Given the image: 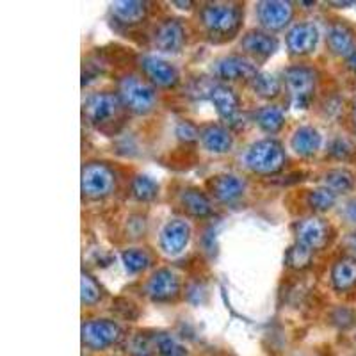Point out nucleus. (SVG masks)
I'll list each match as a JSON object with an SVG mask.
<instances>
[{"mask_svg":"<svg viewBox=\"0 0 356 356\" xmlns=\"http://www.w3.org/2000/svg\"><path fill=\"white\" fill-rule=\"evenodd\" d=\"M255 122L266 134H278L285 125V113L278 106H264L255 113Z\"/></svg>","mask_w":356,"mask_h":356,"instance_id":"393cba45","label":"nucleus"},{"mask_svg":"<svg viewBox=\"0 0 356 356\" xmlns=\"http://www.w3.org/2000/svg\"><path fill=\"white\" fill-rule=\"evenodd\" d=\"M123 104L118 93L100 91V93L89 95L84 102V116L91 125L102 127L111 123L118 113L122 111Z\"/></svg>","mask_w":356,"mask_h":356,"instance_id":"423d86ee","label":"nucleus"},{"mask_svg":"<svg viewBox=\"0 0 356 356\" xmlns=\"http://www.w3.org/2000/svg\"><path fill=\"white\" fill-rule=\"evenodd\" d=\"M209 98L212 106L216 107V113L222 122L234 123L239 114V97L235 95L232 88L225 84H216L209 89Z\"/></svg>","mask_w":356,"mask_h":356,"instance_id":"dca6fc26","label":"nucleus"},{"mask_svg":"<svg viewBox=\"0 0 356 356\" xmlns=\"http://www.w3.org/2000/svg\"><path fill=\"white\" fill-rule=\"evenodd\" d=\"M243 11L235 4H207L202 9V24L212 36H228L239 31Z\"/></svg>","mask_w":356,"mask_h":356,"instance_id":"7ed1b4c3","label":"nucleus"},{"mask_svg":"<svg viewBox=\"0 0 356 356\" xmlns=\"http://www.w3.org/2000/svg\"><path fill=\"white\" fill-rule=\"evenodd\" d=\"M122 335V328L109 319H93L82 324V342L93 351H102L116 344Z\"/></svg>","mask_w":356,"mask_h":356,"instance_id":"0eeeda50","label":"nucleus"},{"mask_svg":"<svg viewBox=\"0 0 356 356\" xmlns=\"http://www.w3.org/2000/svg\"><path fill=\"white\" fill-rule=\"evenodd\" d=\"M141 68L146 77L150 79L152 86H157V88H175L180 81L178 70L171 63L161 59V57L145 56L141 59Z\"/></svg>","mask_w":356,"mask_h":356,"instance_id":"ddd939ff","label":"nucleus"},{"mask_svg":"<svg viewBox=\"0 0 356 356\" xmlns=\"http://www.w3.org/2000/svg\"><path fill=\"white\" fill-rule=\"evenodd\" d=\"M154 346L162 356H186L187 351L182 344H178L177 339H173L168 333H159L154 339Z\"/></svg>","mask_w":356,"mask_h":356,"instance_id":"473e14b6","label":"nucleus"},{"mask_svg":"<svg viewBox=\"0 0 356 356\" xmlns=\"http://www.w3.org/2000/svg\"><path fill=\"white\" fill-rule=\"evenodd\" d=\"M177 136L178 139H182V141L191 143V141H196L200 136L198 129L195 125H191L189 122H180L177 125Z\"/></svg>","mask_w":356,"mask_h":356,"instance_id":"e433bc0d","label":"nucleus"},{"mask_svg":"<svg viewBox=\"0 0 356 356\" xmlns=\"http://www.w3.org/2000/svg\"><path fill=\"white\" fill-rule=\"evenodd\" d=\"M332 6H340V8H348V6H355V2H332Z\"/></svg>","mask_w":356,"mask_h":356,"instance_id":"a19ab883","label":"nucleus"},{"mask_svg":"<svg viewBox=\"0 0 356 356\" xmlns=\"http://www.w3.org/2000/svg\"><path fill=\"white\" fill-rule=\"evenodd\" d=\"M346 65H348V68L351 70V72L356 73V52L351 54V56H349L348 59H346Z\"/></svg>","mask_w":356,"mask_h":356,"instance_id":"58836bf2","label":"nucleus"},{"mask_svg":"<svg viewBox=\"0 0 356 356\" xmlns=\"http://www.w3.org/2000/svg\"><path fill=\"white\" fill-rule=\"evenodd\" d=\"M312 259H314V251L310 248L303 246L300 243H294L287 250V255H285V262L291 269H307L310 266Z\"/></svg>","mask_w":356,"mask_h":356,"instance_id":"c756f323","label":"nucleus"},{"mask_svg":"<svg viewBox=\"0 0 356 356\" xmlns=\"http://www.w3.org/2000/svg\"><path fill=\"white\" fill-rule=\"evenodd\" d=\"M130 191H132V196L138 202H152L159 195V184L148 175H138L132 180Z\"/></svg>","mask_w":356,"mask_h":356,"instance_id":"cd10ccee","label":"nucleus"},{"mask_svg":"<svg viewBox=\"0 0 356 356\" xmlns=\"http://www.w3.org/2000/svg\"><path fill=\"white\" fill-rule=\"evenodd\" d=\"M342 216H344L351 225H356V198L349 200V202L346 203L344 209H342Z\"/></svg>","mask_w":356,"mask_h":356,"instance_id":"4c0bfd02","label":"nucleus"},{"mask_svg":"<svg viewBox=\"0 0 356 356\" xmlns=\"http://www.w3.org/2000/svg\"><path fill=\"white\" fill-rule=\"evenodd\" d=\"M127 351L132 356H152V342L143 335H134L127 344Z\"/></svg>","mask_w":356,"mask_h":356,"instance_id":"72a5a7b5","label":"nucleus"},{"mask_svg":"<svg viewBox=\"0 0 356 356\" xmlns=\"http://www.w3.org/2000/svg\"><path fill=\"white\" fill-rule=\"evenodd\" d=\"M118 97L122 100L123 107L132 111L134 114L152 113L157 104V93L155 88L136 75H125L118 82Z\"/></svg>","mask_w":356,"mask_h":356,"instance_id":"f03ea898","label":"nucleus"},{"mask_svg":"<svg viewBox=\"0 0 356 356\" xmlns=\"http://www.w3.org/2000/svg\"><path fill=\"white\" fill-rule=\"evenodd\" d=\"M285 84L291 95L292 106L296 109H307L310 106L314 91H316V72L310 66L296 65L285 70Z\"/></svg>","mask_w":356,"mask_h":356,"instance_id":"39448f33","label":"nucleus"},{"mask_svg":"<svg viewBox=\"0 0 356 356\" xmlns=\"http://www.w3.org/2000/svg\"><path fill=\"white\" fill-rule=\"evenodd\" d=\"M332 319L337 326H340V328L346 330V328H351L353 324H355L356 316H355V312L349 310V308L339 307L335 312H333Z\"/></svg>","mask_w":356,"mask_h":356,"instance_id":"f704fd0d","label":"nucleus"},{"mask_svg":"<svg viewBox=\"0 0 356 356\" xmlns=\"http://www.w3.org/2000/svg\"><path fill=\"white\" fill-rule=\"evenodd\" d=\"M180 202H182L184 209L195 218H205V216L212 214V205L209 198L195 187L184 189L182 195H180Z\"/></svg>","mask_w":356,"mask_h":356,"instance_id":"b1692460","label":"nucleus"},{"mask_svg":"<svg viewBox=\"0 0 356 356\" xmlns=\"http://www.w3.org/2000/svg\"><path fill=\"white\" fill-rule=\"evenodd\" d=\"M81 298L82 303H84L86 307H93V305H97L102 298V287L98 285L97 280L91 275H88V273H82Z\"/></svg>","mask_w":356,"mask_h":356,"instance_id":"2f4dec72","label":"nucleus"},{"mask_svg":"<svg viewBox=\"0 0 356 356\" xmlns=\"http://www.w3.org/2000/svg\"><path fill=\"white\" fill-rule=\"evenodd\" d=\"M175 6H180V9H189L193 6V2H173Z\"/></svg>","mask_w":356,"mask_h":356,"instance_id":"ea45409f","label":"nucleus"},{"mask_svg":"<svg viewBox=\"0 0 356 356\" xmlns=\"http://www.w3.org/2000/svg\"><path fill=\"white\" fill-rule=\"evenodd\" d=\"M324 187H328L335 193L337 196L349 193L355 187V175L348 170H330L328 173L324 175Z\"/></svg>","mask_w":356,"mask_h":356,"instance_id":"a878e982","label":"nucleus"},{"mask_svg":"<svg viewBox=\"0 0 356 356\" xmlns=\"http://www.w3.org/2000/svg\"><path fill=\"white\" fill-rule=\"evenodd\" d=\"M348 243H349V246H351L353 250L356 251V234H355V235H351V237H349Z\"/></svg>","mask_w":356,"mask_h":356,"instance_id":"79ce46f5","label":"nucleus"},{"mask_svg":"<svg viewBox=\"0 0 356 356\" xmlns=\"http://www.w3.org/2000/svg\"><path fill=\"white\" fill-rule=\"evenodd\" d=\"M154 43L159 50L168 54H177L182 50L184 43H186V31L184 25L175 18H168V20L161 22L155 29Z\"/></svg>","mask_w":356,"mask_h":356,"instance_id":"4468645a","label":"nucleus"},{"mask_svg":"<svg viewBox=\"0 0 356 356\" xmlns=\"http://www.w3.org/2000/svg\"><path fill=\"white\" fill-rule=\"evenodd\" d=\"M353 123H355V129H356V100L353 102Z\"/></svg>","mask_w":356,"mask_h":356,"instance_id":"37998d69","label":"nucleus"},{"mask_svg":"<svg viewBox=\"0 0 356 356\" xmlns=\"http://www.w3.org/2000/svg\"><path fill=\"white\" fill-rule=\"evenodd\" d=\"M251 89L255 91V95H259L260 98H266V100H273L280 95L282 91V84H280L278 79L271 73H259L253 81H251Z\"/></svg>","mask_w":356,"mask_h":356,"instance_id":"bb28decb","label":"nucleus"},{"mask_svg":"<svg viewBox=\"0 0 356 356\" xmlns=\"http://www.w3.org/2000/svg\"><path fill=\"white\" fill-rule=\"evenodd\" d=\"M200 139H202L205 150L216 155L228 154L234 146V136H232L230 130L222 125H214V123L200 130Z\"/></svg>","mask_w":356,"mask_h":356,"instance_id":"6ab92c4d","label":"nucleus"},{"mask_svg":"<svg viewBox=\"0 0 356 356\" xmlns=\"http://www.w3.org/2000/svg\"><path fill=\"white\" fill-rule=\"evenodd\" d=\"M122 262L125 271L130 275H138V273L145 271L146 267L150 266V257L148 253L139 248H129L122 253Z\"/></svg>","mask_w":356,"mask_h":356,"instance_id":"c85d7f7f","label":"nucleus"},{"mask_svg":"<svg viewBox=\"0 0 356 356\" xmlns=\"http://www.w3.org/2000/svg\"><path fill=\"white\" fill-rule=\"evenodd\" d=\"M111 11L118 22L125 25H136L145 20L148 9L145 2H139V0H120V2H114Z\"/></svg>","mask_w":356,"mask_h":356,"instance_id":"5701e85b","label":"nucleus"},{"mask_svg":"<svg viewBox=\"0 0 356 356\" xmlns=\"http://www.w3.org/2000/svg\"><path fill=\"white\" fill-rule=\"evenodd\" d=\"M337 203V195L328 187H317V189L308 193V205L316 212L330 211Z\"/></svg>","mask_w":356,"mask_h":356,"instance_id":"7c9ffc66","label":"nucleus"},{"mask_svg":"<svg viewBox=\"0 0 356 356\" xmlns=\"http://www.w3.org/2000/svg\"><path fill=\"white\" fill-rule=\"evenodd\" d=\"M287 155L284 146L276 139H260L248 146L244 164L250 171L259 175H275L284 170Z\"/></svg>","mask_w":356,"mask_h":356,"instance_id":"f257e3e1","label":"nucleus"},{"mask_svg":"<svg viewBox=\"0 0 356 356\" xmlns=\"http://www.w3.org/2000/svg\"><path fill=\"white\" fill-rule=\"evenodd\" d=\"M257 17L267 33L284 31L294 17V8L285 0H262L257 4Z\"/></svg>","mask_w":356,"mask_h":356,"instance_id":"6e6552de","label":"nucleus"},{"mask_svg":"<svg viewBox=\"0 0 356 356\" xmlns=\"http://www.w3.org/2000/svg\"><path fill=\"white\" fill-rule=\"evenodd\" d=\"M180 291V282L178 276L171 269H159L150 276L148 284H146V294L152 301H170L177 298Z\"/></svg>","mask_w":356,"mask_h":356,"instance_id":"2eb2a0df","label":"nucleus"},{"mask_svg":"<svg viewBox=\"0 0 356 356\" xmlns=\"http://www.w3.org/2000/svg\"><path fill=\"white\" fill-rule=\"evenodd\" d=\"M214 72L221 81H253L259 75L257 65L244 56H227L218 59Z\"/></svg>","mask_w":356,"mask_h":356,"instance_id":"1a4fd4ad","label":"nucleus"},{"mask_svg":"<svg viewBox=\"0 0 356 356\" xmlns=\"http://www.w3.org/2000/svg\"><path fill=\"white\" fill-rule=\"evenodd\" d=\"M326 41L328 47L335 56L346 57L348 59L351 54L356 52V36L355 31L349 27L348 24L342 22H335L328 27V34H326Z\"/></svg>","mask_w":356,"mask_h":356,"instance_id":"a211bd4d","label":"nucleus"},{"mask_svg":"<svg viewBox=\"0 0 356 356\" xmlns=\"http://www.w3.org/2000/svg\"><path fill=\"white\" fill-rule=\"evenodd\" d=\"M116 187V175L104 162H88L82 168L81 189L89 200L107 198Z\"/></svg>","mask_w":356,"mask_h":356,"instance_id":"20e7f679","label":"nucleus"},{"mask_svg":"<svg viewBox=\"0 0 356 356\" xmlns=\"http://www.w3.org/2000/svg\"><path fill=\"white\" fill-rule=\"evenodd\" d=\"M191 239V228L186 221L182 219H171L168 221L161 230V237H159V244L161 250L170 257L180 255L186 246L189 244Z\"/></svg>","mask_w":356,"mask_h":356,"instance_id":"9b49d317","label":"nucleus"},{"mask_svg":"<svg viewBox=\"0 0 356 356\" xmlns=\"http://www.w3.org/2000/svg\"><path fill=\"white\" fill-rule=\"evenodd\" d=\"M330 239L328 222L321 219L319 216H310V218L301 219L296 225V243L310 248L312 251L321 250L326 246Z\"/></svg>","mask_w":356,"mask_h":356,"instance_id":"9d476101","label":"nucleus"},{"mask_svg":"<svg viewBox=\"0 0 356 356\" xmlns=\"http://www.w3.org/2000/svg\"><path fill=\"white\" fill-rule=\"evenodd\" d=\"M319 43V31L312 22H300L292 25L287 33V49L292 56H308Z\"/></svg>","mask_w":356,"mask_h":356,"instance_id":"f8f14e48","label":"nucleus"},{"mask_svg":"<svg viewBox=\"0 0 356 356\" xmlns=\"http://www.w3.org/2000/svg\"><path fill=\"white\" fill-rule=\"evenodd\" d=\"M241 49L246 54L259 59H267L278 50V40L271 33L262 31V29H253L248 31L241 40Z\"/></svg>","mask_w":356,"mask_h":356,"instance_id":"f3484780","label":"nucleus"},{"mask_svg":"<svg viewBox=\"0 0 356 356\" xmlns=\"http://www.w3.org/2000/svg\"><path fill=\"white\" fill-rule=\"evenodd\" d=\"M353 152H355V146L344 138L335 139V141L332 143V146H330V154L335 159H348Z\"/></svg>","mask_w":356,"mask_h":356,"instance_id":"c9c22d12","label":"nucleus"},{"mask_svg":"<svg viewBox=\"0 0 356 356\" xmlns=\"http://www.w3.org/2000/svg\"><path fill=\"white\" fill-rule=\"evenodd\" d=\"M211 193L218 202L232 203L244 195V182L235 175H218L209 184Z\"/></svg>","mask_w":356,"mask_h":356,"instance_id":"aec40b11","label":"nucleus"},{"mask_svg":"<svg viewBox=\"0 0 356 356\" xmlns=\"http://www.w3.org/2000/svg\"><path fill=\"white\" fill-rule=\"evenodd\" d=\"M332 284L335 291L346 292L356 285V259L342 257L332 269Z\"/></svg>","mask_w":356,"mask_h":356,"instance_id":"4be33fe9","label":"nucleus"},{"mask_svg":"<svg viewBox=\"0 0 356 356\" xmlns=\"http://www.w3.org/2000/svg\"><path fill=\"white\" fill-rule=\"evenodd\" d=\"M321 145H323V138H321L319 130L310 125L296 129L291 138V148L300 157H314L319 152Z\"/></svg>","mask_w":356,"mask_h":356,"instance_id":"412c9836","label":"nucleus"}]
</instances>
